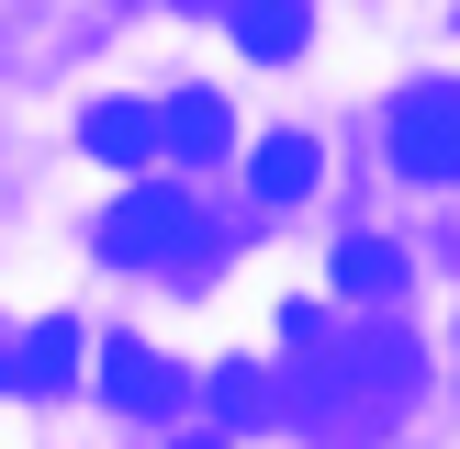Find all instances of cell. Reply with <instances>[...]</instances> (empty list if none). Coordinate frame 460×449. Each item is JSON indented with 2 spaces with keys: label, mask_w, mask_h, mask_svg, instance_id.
<instances>
[{
  "label": "cell",
  "mask_w": 460,
  "mask_h": 449,
  "mask_svg": "<svg viewBox=\"0 0 460 449\" xmlns=\"http://www.w3.org/2000/svg\"><path fill=\"white\" fill-rule=\"evenodd\" d=\"M0 382H12V393H57V382H79V314H45L22 348H0Z\"/></svg>",
  "instance_id": "4"
},
{
  "label": "cell",
  "mask_w": 460,
  "mask_h": 449,
  "mask_svg": "<svg viewBox=\"0 0 460 449\" xmlns=\"http://www.w3.org/2000/svg\"><path fill=\"white\" fill-rule=\"evenodd\" d=\"M157 135H169L180 157H225V146H236V124H225L214 90H180V101H157Z\"/></svg>",
  "instance_id": "9"
},
{
  "label": "cell",
  "mask_w": 460,
  "mask_h": 449,
  "mask_svg": "<svg viewBox=\"0 0 460 449\" xmlns=\"http://www.w3.org/2000/svg\"><path fill=\"white\" fill-rule=\"evenodd\" d=\"M102 404H112V416H169L180 371L146 348V337H102Z\"/></svg>",
  "instance_id": "3"
},
{
  "label": "cell",
  "mask_w": 460,
  "mask_h": 449,
  "mask_svg": "<svg viewBox=\"0 0 460 449\" xmlns=\"http://www.w3.org/2000/svg\"><path fill=\"white\" fill-rule=\"evenodd\" d=\"M314 169H326V157H314V135H259V157H247V191H259V202H304V191H314Z\"/></svg>",
  "instance_id": "7"
},
{
  "label": "cell",
  "mask_w": 460,
  "mask_h": 449,
  "mask_svg": "<svg viewBox=\"0 0 460 449\" xmlns=\"http://www.w3.org/2000/svg\"><path fill=\"white\" fill-rule=\"evenodd\" d=\"M404 281H416V259H404L394 236H337V292H349V304H404Z\"/></svg>",
  "instance_id": "5"
},
{
  "label": "cell",
  "mask_w": 460,
  "mask_h": 449,
  "mask_svg": "<svg viewBox=\"0 0 460 449\" xmlns=\"http://www.w3.org/2000/svg\"><path fill=\"white\" fill-rule=\"evenodd\" d=\"M394 169L460 191V79H416L394 101Z\"/></svg>",
  "instance_id": "2"
},
{
  "label": "cell",
  "mask_w": 460,
  "mask_h": 449,
  "mask_svg": "<svg viewBox=\"0 0 460 449\" xmlns=\"http://www.w3.org/2000/svg\"><path fill=\"white\" fill-rule=\"evenodd\" d=\"M304 34H314L304 0H236V45H247V57L281 67V57H304Z\"/></svg>",
  "instance_id": "8"
},
{
  "label": "cell",
  "mask_w": 460,
  "mask_h": 449,
  "mask_svg": "<svg viewBox=\"0 0 460 449\" xmlns=\"http://www.w3.org/2000/svg\"><path fill=\"white\" fill-rule=\"evenodd\" d=\"M214 393H225V404H214L225 427H281V416H292V404H281V371H225Z\"/></svg>",
  "instance_id": "10"
},
{
  "label": "cell",
  "mask_w": 460,
  "mask_h": 449,
  "mask_svg": "<svg viewBox=\"0 0 460 449\" xmlns=\"http://www.w3.org/2000/svg\"><path fill=\"white\" fill-rule=\"evenodd\" d=\"M102 259L112 269H191L202 259V202L169 191V180H135V191L102 214Z\"/></svg>",
  "instance_id": "1"
},
{
  "label": "cell",
  "mask_w": 460,
  "mask_h": 449,
  "mask_svg": "<svg viewBox=\"0 0 460 449\" xmlns=\"http://www.w3.org/2000/svg\"><path fill=\"white\" fill-rule=\"evenodd\" d=\"M79 146L102 157V169H146V157H169V135H157L146 101H102V112L79 124Z\"/></svg>",
  "instance_id": "6"
}]
</instances>
